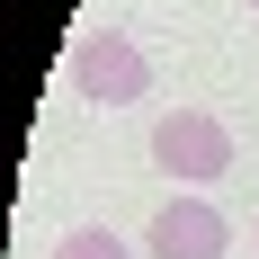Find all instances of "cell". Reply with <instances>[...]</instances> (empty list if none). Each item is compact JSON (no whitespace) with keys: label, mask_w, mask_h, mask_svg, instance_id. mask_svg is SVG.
<instances>
[{"label":"cell","mask_w":259,"mask_h":259,"mask_svg":"<svg viewBox=\"0 0 259 259\" xmlns=\"http://www.w3.org/2000/svg\"><path fill=\"white\" fill-rule=\"evenodd\" d=\"M143 241H152V259H224V250H233V224H224L206 197H170Z\"/></svg>","instance_id":"3"},{"label":"cell","mask_w":259,"mask_h":259,"mask_svg":"<svg viewBox=\"0 0 259 259\" xmlns=\"http://www.w3.org/2000/svg\"><path fill=\"white\" fill-rule=\"evenodd\" d=\"M250 9H259V0H250Z\"/></svg>","instance_id":"6"},{"label":"cell","mask_w":259,"mask_h":259,"mask_svg":"<svg viewBox=\"0 0 259 259\" xmlns=\"http://www.w3.org/2000/svg\"><path fill=\"white\" fill-rule=\"evenodd\" d=\"M250 250H259V224H250Z\"/></svg>","instance_id":"5"},{"label":"cell","mask_w":259,"mask_h":259,"mask_svg":"<svg viewBox=\"0 0 259 259\" xmlns=\"http://www.w3.org/2000/svg\"><path fill=\"white\" fill-rule=\"evenodd\" d=\"M152 170H170V179H188V188L224 179V170H233V125L206 116V107H170L152 125Z\"/></svg>","instance_id":"2"},{"label":"cell","mask_w":259,"mask_h":259,"mask_svg":"<svg viewBox=\"0 0 259 259\" xmlns=\"http://www.w3.org/2000/svg\"><path fill=\"white\" fill-rule=\"evenodd\" d=\"M72 90L90 107H134V99H152V54L134 45L125 27H90V36H72Z\"/></svg>","instance_id":"1"},{"label":"cell","mask_w":259,"mask_h":259,"mask_svg":"<svg viewBox=\"0 0 259 259\" xmlns=\"http://www.w3.org/2000/svg\"><path fill=\"white\" fill-rule=\"evenodd\" d=\"M54 259H134V241H116L107 224H72V233L54 241Z\"/></svg>","instance_id":"4"}]
</instances>
